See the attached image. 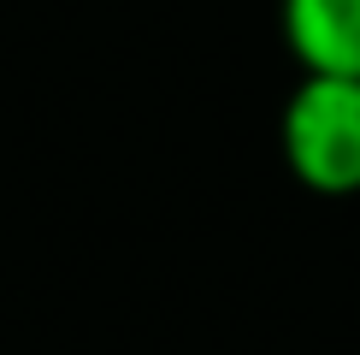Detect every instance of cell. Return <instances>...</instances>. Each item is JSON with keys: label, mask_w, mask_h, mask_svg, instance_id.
I'll list each match as a JSON object with an SVG mask.
<instances>
[{"label": "cell", "mask_w": 360, "mask_h": 355, "mask_svg": "<svg viewBox=\"0 0 360 355\" xmlns=\"http://www.w3.org/2000/svg\"><path fill=\"white\" fill-rule=\"evenodd\" d=\"M278 142L290 172L319 196H354L360 189V77H325L307 71L302 89L283 101Z\"/></svg>", "instance_id": "1"}, {"label": "cell", "mask_w": 360, "mask_h": 355, "mask_svg": "<svg viewBox=\"0 0 360 355\" xmlns=\"http://www.w3.org/2000/svg\"><path fill=\"white\" fill-rule=\"evenodd\" d=\"M295 59L325 77H360V0H283Z\"/></svg>", "instance_id": "2"}]
</instances>
